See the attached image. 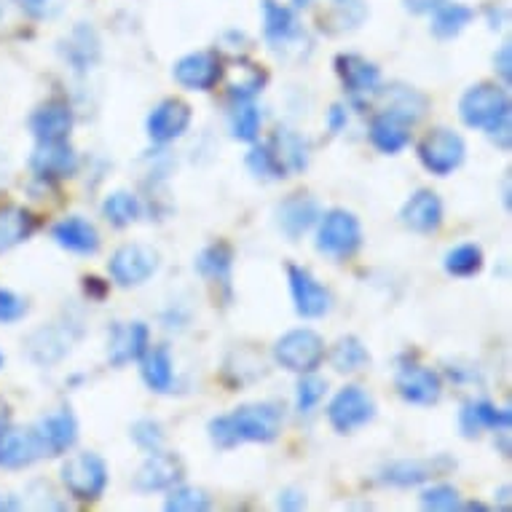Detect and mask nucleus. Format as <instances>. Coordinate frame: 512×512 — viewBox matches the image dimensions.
<instances>
[{"label":"nucleus","instance_id":"c85d7f7f","mask_svg":"<svg viewBox=\"0 0 512 512\" xmlns=\"http://www.w3.org/2000/svg\"><path fill=\"white\" fill-rule=\"evenodd\" d=\"M437 472V462H424V459H403V462H392L389 467L381 470V480L389 486L411 488L429 480Z\"/></svg>","mask_w":512,"mask_h":512},{"label":"nucleus","instance_id":"f03ea898","mask_svg":"<svg viewBox=\"0 0 512 512\" xmlns=\"http://www.w3.org/2000/svg\"><path fill=\"white\" fill-rule=\"evenodd\" d=\"M62 486L78 502H97L108 486V464L97 454H76L62 464Z\"/></svg>","mask_w":512,"mask_h":512},{"label":"nucleus","instance_id":"864d4df0","mask_svg":"<svg viewBox=\"0 0 512 512\" xmlns=\"http://www.w3.org/2000/svg\"><path fill=\"white\" fill-rule=\"evenodd\" d=\"M440 3H445V0H405V9L413 11V14H429V11H435Z\"/></svg>","mask_w":512,"mask_h":512},{"label":"nucleus","instance_id":"a878e982","mask_svg":"<svg viewBox=\"0 0 512 512\" xmlns=\"http://www.w3.org/2000/svg\"><path fill=\"white\" fill-rule=\"evenodd\" d=\"M51 236H54V242L59 247H65L68 252H76V255H94V252L100 250L97 228L89 220L78 218V215L59 220L57 226L51 228Z\"/></svg>","mask_w":512,"mask_h":512},{"label":"nucleus","instance_id":"7c9ffc66","mask_svg":"<svg viewBox=\"0 0 512 512\" xmlns=\"http://www.w3.org/2000/svg\"><path fill=\"white\" fill-rule=\"evenodd\" d=\"M65 57H68V62L78 70V73H84V70L92 68L94 62H97V57H100V41H97L94 30H89V27H76L73 35H70Z\"/></svg>","mask_w":512,"mask_h":512},{"label":"nucleus","instance_id":"393cba45","mask_svg":"<svg viewBox=\"0 0 512 512\" xmlns=\"http://www.w3.org/2000/svg\"><path fill=\"white\" fill-rule=\"evenodd\" d=\"M512 413L510 408H496L488 400H472L464 403L459 413V427L464 437H478L483 429H510Z\"/></svg>","mask_w":512,"mask_h":512},{"label":"nucleus","instance_id":"c756f323","mask_svg":"<svg viewBox=\"0 0 512 512\" xmlns=\"http://www.w3.org/2000/svg\"><path fill=\"white\" fill-rule=\"evenodd\" d=\"M35 218L22 207H14V210L3 212L0 215V252L11 250V247H17L25 239H30L35 231Z\"/></svg>","mask_w":512,"mask_h":512},{"label":"nucleus","instance_id":"7ed1b4c3","mask_svg":"<svg viewBox=\"0 0 512 512\" xmlns=\"http://www.w3.org/2000/svg\"><path fill=\"white\" fill-rule=\"evenodd\" d=\"M274 360L290 373H314L325 360V341L309 328L290 330L274 344Z\"/></svg>","mask_w":512,"mask_h":512},{"label":"nucleus","instance_id":"e433bc0d","mask_svg":"<svg viewBox=\"0 0 512 512\" xmlns=\"http://www.w3.org/2000/svg\"><path fill=\"white\" fill-rule=\"evenodd\" d=\"M102 215L108 218L110 226L124 228L140 218V202H137V196L129 194V191H116V194H110L108 199L102 202Z\"/></svg>","mask_w":512,"mask_h":512},{"label":"nucleus","instance_id":"c9c22d12","mask_svg":"<svg viewBox=\"0 0 512 512\" xmlns=\"http://www.w3.org/2000/svg\"><path fill=\"white\" fill-rule=\"evenodd\" d=\"M443 266L451 277H475L483 269V250H480L478 244H459L454 250L445 252Z\"/></svg>","mask_w":512,"mask_h":512},{"label":"nucleus","instance_id":"4be33fe9","mask_svg":"<svg viewBox=\"0 0 512 512\" xmlns=\"http://www.w3.org/2000/svg\"><path fill=\"white\" fill-rule=\"evenodd\" d=\"M76 124L73 108L65 100H51L30 116V132L38 143L43 140H68L70 129Z\"/></svg>","mask_w":512,"mask_h":512},{"label":"nucleus","instance_id":"39448f33","mask_svg":"<svg viewBox=\"0 0 512 512\" xmlns=\"http://www.w3.org/2000/svg\"><path fill=\"white\" fill-rule=\"evenodd\" d=\"M362 244V228L360 220L354 218L349 210H330L322 223H319L317 234V250L344 261L349 255L360 250Z\"/></svg>","mask_w":512,"mask_h":512},{"label":"nucleus","instance_id":"3c124183","mask_svg":"<svg viewBox=\"0 0 512 512\" xmlns=\"http://www.w3.org/2000/svg\"><path fill=\"white\" fill-rule=\"evenodd\" d=\"M488 137L494 140L499 151H510V118H504L494 129H488Z\"/></svg>","mask_w":512,"mask_h":512},{"label":"nucleus","instance_id":"9b49d317","mask_svg":"<svg viewBox=\"0 0 512 512\" xmlns=\"http://www.w3.org/2000/svg\"><path fill=\"white\" fill-rule=\"evenodd\" d=\"M43 454V445L38 440V432L33 429L6 427L0 429V467L3 470H22L38 462Z\"/></svg>","mask_w":512,"mask_h":512},{"label":"nucleus","instance_id":"79ce46f5","mask_svg":"<svg viewBox=\"0 0 512 512\" xmlns=\"http://www.w3.org/2000/svg\"><path fill=\"white\" fill-rule=\"evenodd\" d=\"M325 392H328L325 378L314 376V373H303L301 384H298V395H295V408L301 413H311L322 403Z\"/></svg>","mask_w":512,"mask_h":512},{"label":"nucleus","instance_id":"20e7f679","mask_svg":"<svg viewBox=\"0 0 512 512\" xmlns=\"http://www.w3.org/2000/svg\"><path fill=\"white\" fill-rule=\"evenodd\" d=\"M231 429L239 443H271L282 432V408L274 403H250L228 413Z\"/></svg>","mask_w":512,"mask_h":512},{"label":"nucleus","instance_id":"a211bd4d","mask_svg":"<svg viewBox=\"0 0 512 512\" xmlns=\"http://www.w3.org/2000/svg\"><path fill=\"white\" fill-rule=\"evenodd\" d=\"M183 478V462L175 454H164V451H153L145 464L137 470L135 488L143 494H153V491H164L172 488L177 480Z\"/></svg>","mask_w":512,"mask_h":512},{"label":"nucleus","instance_id":"bb28decb","mask_svg":"<svg viewBox=\"0 0 512 512\" xmlns=\"http://www.w3.org/2000/svg\"><path fill=\"white\" fill-rule=\"evenodd\" d=\"M269 148L277 156L279 167L285 169V175H301L303 169L309 167V143L287 126H279L274 132Z\"/></svg>","mask_w":512,"mask_h":512},{"label":"nucleus","instance_id":"13d9d810","mask_svg":"<svg viewBox=\"0 0 512 512\" xmlns=\"http://www.w3.org/2000/svg\"><path fill=\"white\" fill-rule=\"evenodd\" d=\"M9 424V405L0 400V429Z\"/></svg>","mask_w":512,"mask_h":512},{"label":"nucleus","instance_id":"4c0bfd02","mask_svg":"<svg viewBox=\"0 0 512 512\" xmlns=\"http://www.w3.org/2000/svg\"><path fill=\"white\" fill-rule=\"evenodd\" d=\"M231 135L242 143H255L261 135V110L252 102H239L231 116Z\"/></svg>","mask_w":512,"mask_h":512},{"label":"nucleus","instance_id":"0eeeda50","mask_svg":"<svg viewBox=\"0 0 512 512\" xmlns=\"http://www.w3.org/2000/svg\"><path fill=\"white\" fill-rule=\"evenodd\" d=\"M464 156H467V145L456 132L451 129H432L424 140L419 143V159L421 164L432 172V175H451L454 169L462 167Z\"/></svg>","mask_w":512,"mask_h":512},{"label":"nucleus","instance_id":"49530a36","mask_svg":"<svg viewBox=\"0 0 512 512\" xmlns=\"http://www.w3.org/2000/svg\"><path fill=\"white\" fill-rule=\"evenodd\" d=\"M65 3L68 0H19L22 11L33 19H54L57 14H62Z\"/></svg>","mask_w":512,"mask_h":512},{"label":"nucleus","instance_id":"2f4dec72","mask_svg":"<svg viewBox=\"0 0 512 512\" xmlns=\"http://www.w3.org/2000/svg\"><path fill=\"white\" fill-rule=\"evenodd\" d=\"M231 263H234V250H231L226 242H215L199 252V258H196V271H199L204 279L226 282L228 274H231Z\"/></svg>","mask_w":512,"mask_h":512},{"label":"nucleus","instance_id":"6e6d98bb","mask_svg":"<svg viewBox=\"0 0 512 512\" xmlns=\"http://www.w3.org/2000/svg\"><path fill=\"white\" fill-rule=\"evenodd\" d=\"M84 287H86V293H94L97 298L105 295V285H100V279L97 277H84Z\"/></svg>","mask_w":512,"mask_h":512},{"label":"nucleus","instance_id":"cd10ccee","mask_svg":"<svg viewBox=\"0 0 512 512\" xmlns=\"http://www.w3.org/2000/svg\"><path fill=\"white\" fill-rule=\"evenodd\" d=\"M143 362V381L148 384L151 392H159V395H167L175 387V368H172V354H169L167 346H148V352L140 357Z\"/></svg>","mask_w":512,"mask_h":512},{"label":"nucleus","instance_id":"4d7b16f0","mask_svg":"<svg viewBox=\"0 0 512 512\" xmlns=\"http://www.w3.org/2000/svg\"><path fill=\"white\" fill-rule=\"evenodd\" d=\"M22 502H19L17 496L11 494H0V510H19Z\"/></svg>","mask_w":512,"mask_h":512},{"label":"nucleus","instance_id":"f704fd0d","mask_svg":"<svg viewBox=\"0 0 512 512\" xmlns=\"http://www.w3.org/2000/svg\"><path fill=\"white\" fill-rule=\"evenodd\" d=\"M370 362L368 349L362 346L360 338L346 336L341 338L336 346H333V352H330V365L338 370V373H357Z\"/></svg>","mask_w":512,"mask_h":512},{"label":"nucleus","instance_id":"9d476101","mask_svg":"<svg viewBox=\"0 0 512 512\" xmlns=\"http://www.w3.org/2000/svg\"><path fill=\"white\" fill-rule=\"evenodd\" d=\"M30 169L38 180H65L78 169V156L68 140H43L30 156Z\"/></svg>","mask_w":512,"mask_h":512},{"label":"nucleus","instance_id":"f3484780","mask_svg":"<svg viewBox=\"0 0 512 512\" xmlns=\"http://www.w3.org/2000/svg\"><path fill=\"white\" fill-rule=\"evenodd\" d=\"M151 346V330L145 322H124L116 325L108 341V360L113 368H124L137 362Z\"/></svg>","mask_w":512,"mask_h":512},{"label":"nucleus","instance_id":"bf43d9fd","mask_svg":"<svg viewBox=\"0 0 512 512\" xmlns=\"http://www.w3.org/2000/svg\"><path fill=\"white\" fill-rule=\"evenodd\" d=\"M504 207H507V210H510V175L504 177Z\"/></svg>","mask_w":512,"mask_h":512},{"label":"nucleus","instance_id":"f8f14e48","mask_svg":"<svg viewBox=\"0 0 512 512\" xmlns=\"http://www.w3.org/2000/svg\"><path fill=\"white\" fill-rule=\"evenodd\" d=\"M172 76H175V81L183 89L210 92L212 86L223 78V65H220L218 54H212V51H196V54L177 59Z\"/></svg>","mask_w":512,"mask_h":512},{"label":"nucleus","instance_id":"72a5a7b5","mask_svg":"<svg viewBox=\"0 0 512 512\" xmlns=\"http://www.w3.org/2000/svg\"><path fill=\"white\" fill-rule=\"evenodd\" d=\"M387 110L405 118L408 124H416L427 113V97L411 86H392L387 92Z\"/></svg>","mask_w":512,"mask_h":512},{"label":"nucleus","instance_id":"423d86ee","mask_svg":"<svg viewBox=\"0 0 512 512\" xmlns=\"http://www.w3.org/2000/svg\"><path fill=\"white\" fill-rule=\"evenodd\" d=\"M108 271L121 287L145 285L159 271V252L148 244H124L113 252Z\"/></svg>","mask_w":512,"mask_h":512},{"label":"nucleus","instance_id":"8fccbe9b","mask_svg":"<svg viewBox=\"0 0 512 512\" xmlns=\"http://www.w3.org/2000/svg\"><path fill=\"white\" fill-rule=\"evenodd\" d=\"M510 57H512L510 43H504L502 49L496 51V57H494V70H496V73H499V76H502V81L507 86H510V81H512V62H510Z\"/></svg>","mask_w":512,"mask_h":512},{"label":"nucleus","instance_id":"412c9836","mask_svg":"<svg viewBox=\"0 0 512 512\" xmlns=\"http://www.w3.org/2000/svg\"><path fill=\"white\" fill-rule=\"evenodd\" d=\"M35 432H38V440H41L43 445V454L59 456L76 445L78 421L68 408H62V411L49 413L46 419H41V424L35 427Z\"/></svg>","mask_w":512,"mask_h":512},{"label":"nucleus","instance_id":"603ef678","mask_svg":"<svg viewBox=\"0 0 512 512\" xmlns=\"http://www.w3.org/2000/svg\"><path fill=\"white\" fill-rule=\"evenodd\" d=\"M346 121H349V116H346V108H341V105H333L328 113V126L330 132H341V129H346Z\"/></svg>","mask_w":512,"mask_h":512},{"label":"nucleus","instance_id":"1a4fd4ad","mask_svg":"<svg viewBox=\"0 0 512 512\" xmlns=\"http://www.w3.org/2000/svg\"><path fill=\"white\" fill-rule=\"evenodd\" d=\"M336 73L341 78V84H344L346 94L357 105H362L373 94L381 92V70L365 57H360V54H338Z\"/></svg>","mask_w":512,"mask_h":512},{"label":"nucleus","instance_id":"052dcab7","mask_svg":"<svg viewBox=\"0 0 512 512\" xmlns=\"http://www.w3.org/2000/svg\"><path fill=\"white\" fill-rule=\"evenodd\" d=\"M293 3H295V6H309L311 0H293Z\"/></svg>","mask_w":512,"mask_h":512},{"label":"nucleus","instance_id":"58836bf2","mask_svg":"<svg viewBox=\"0 0 512 512\" xmlns=\"http://www.w3.org/2000/svg\"><path fill=\"white\" fill-rule=\"evenodd\" d=\"M236 73H239V78L228 84V97L234 102H250L266 84V73L255 65H239Z\"/></svg>","mask_w":512,"mask_h":512},{"label":"nucleus","instance_id":"473e14b6","mask_svg":"<svg viewBox=\"0 0 512 512\" xmlns=\"http://www.w3.org/2000/svg\"><path fill=\"white\" fill-rule=\"evenodd\" d=\"M472 9L462 6V3H440L432 17V33L437 38H456L464 27L472 22Z\"/></svg>","mask_w":512,"mask_h":512},{"label":"nucleus","instance_id":"09e8293b","mask_svg":"<svg viewBox=\"0 0 512 512\" xmlns=\"http://www.w3.org/2000/svg\"><path fill=\"white\" fill-rule=\"evenodd\" d=\"M277 507L279 510H303L306 507V494L298 491V488H285V491H279V499H277Z\"/></svg>","mask_w":512,"mask_h":512},{"label":"nucleus","instance_id":"2eb2a0df","mask_svg":"<svg viewBox=\"0 0 512 512\" xmlns=\"http://www.w3.org/2000/svg\"><path fill=\"white\" fill-rule=\"evenodd\" d=\"M188 126H191V105L169 97V100L159 102L151 110L145 129H148V137H151L153 143L164 145L177 140V137H183Z\"/></svg>","mask_w":512,"mask_h":512},{"label":"nucleus","instance_id":"4468645a","mask_svg":"<svg viewBox=\"0 0 512 512\" xmlns=\"http://www.w3.org/2000/svg\"><path fill=\"white\" fill-rule=\"evenodd\" d=\"M287 277H290V293H293L295 311L306 319L325 317L330 309V293L328 287L319 285L317 279L311 277L309 269H301V266H290L287 269Z\"/></svg>","mask_w":512,"mask_h":512},{"label":"nucleus","instance_id":"dca6fc26","mask_svg":"<svg viewBox=\"0 0 512 512\" xmlns=\"http://www.w3.org/2000/svg\"><path fill=\"white\" fill-rule=\"evenodd\" d=\"M263 35L274 51L295 49L298 43L306 41L293 11L277 0H263Z\"/></svg>","mask_w":512,"mask_h":512},{"label":"nucleus","instance_id":"c03bdc74","mask_svg":"<svg viewBox=\"0 0 512 512\" xmlns=\"http://www.w3.org/2000/svg\"><path fill=\"white\" fill-rule=\"evenodd\" d=\"M132 440H135L143 451L153 454V451H161L164 445V427H161L156 419H140L132 424Z\"/></svg>","mask_w":512,"mask_h":512},{"label":"nucleus","instance_id":"aec40b11","mask_svg":"<svg viewBox=\"0 0 512 512\" xmlns=\"http://www.w3.org/2000/svg\"><path fill=\"white\" fill-rule=\"evenodd\" d=\"M400 220L405 228H411L416 234H432L443 223V202L435 191L421 188L403 204L400 210Z\"/></svg>","mask_w":512,"mask_h":512},{"label":"nucleus","instance_id":"de8ad7c7","mask_svg":"<svg viewBox=\"0 0 512 512\" xmlns=\"http://www.w3.org/2000/svg\"><path fill=\"white\" fill-rule=\"evenodd\" d=\"M27 303L19 295L9 293V290H0V322H17L25 317Z\"/></svg>","mask_w":512,"mask_h":512},{"label":"nucleus","instance_id":"5fc2aeb1","mask_svg":"<svg viewBox=\"0 0 512 512\" xmlns=\"http://www.w3.org/2000/svg\"><path fill=\"white\" fill-rule=\"evenodd\" d=\"M510 494H512V488L510 486H502L499 491H496V499H499V504H496V510H502V512H510Z\"/></svg>","mask_w":512,"mask_h":512},{"label":"nucleus","instance_id":"a19ab883","mask_svg":"<svg viewBox=\"0 0 512 512\" xmlns=\"http://www.w3.org/2000/svg\"><path fill=\"white\" fill-rule=\"evenodd\" d=\"M247 169H250L255 177H261V180H282V177H287L285 169L279 167L277 156L271 153L269 143L255 145V148L247 153Z\"/></svg>","mask_w":512,"mask_h":512},{"label":"nucleus","instance_id":"6ab92c4d","mask_svg":"<svg viewBox=\"0 0 512 512\" xmlns=\"http://www.w3.org/2000/svg\"><path fill=\"white\" fill-rule=\"evenodd\" d=\"M73 346V336H70L68 328H59V325H46V328L33 330L25 341V352L27 357L35 362V365H54L59 362L65 354L70 352Z\"/></svg>","mask_w":512,"mask_h":512},{"label":"nucleus","instance_id":"37998d69","mask_svg":"<svg viewBox=\"0 0 512 512\" xmlns=\"http://www.w3.org/2000/svg\"><path fill=\"white\" fill-rule=\"evenodd\" d=\"M421 507L435 512L462 510V499L454 486H432L421 494Z\"/></svg>","mask_w":512,"mask_h":512},{"label":"nucleus","instance_id":"f257e3e1","mask_svg":"<svg viewBox=\"0 0 512 512\" xmlns=\"http://www.w3.org/2000/svg\"><path fill=\"white\" fill-rule=\"evenodd\" d=\"M459 116L472 129H494L499 121L510 118V94L496 84H478L467 89L459 102Z\"/></svg>","mask_w":512,"mask_h":512},{"label":"nucleus","instance_id":"ddd939ff","mask_svg":"<svg viewBox=\"0 0 512 512\" xmlns=\"http://www.w3.org/2000/svg\"><path fill=\"white\" fill-rule=\"evenodd\" d=\"M395 384L400 397L411 405H435L443 395V378L432 368L413 365V362L397 370Z\"/></svg>","mask_w":512,"mask_h":512},{"label":"nucleus","instance_id":"ea45409f","mask_svg":"<svg viewBox=\"0 0 512 512\" xmlns=\"http://www.w3.org/2000/svg\"><path fill=\"white\" fill-rule=\"evenodd\" d=\"M210 507L212 502L210 496H207V491L191 486L175 488V491L167 496V502H164V510L167 512H204L210 510Z\"/></svg>","mask_w":512,"mask_h":512},{"label":"nucleus","instance_id":"b1692460","mask_svg":"<svg viewBox=\"0 0 512 512\" xmlns=\"http://www.w3.org/2000/svg\"><path fill=\"white\" fill-rule=\"evenodd\" d=\"M319 220V204L306 194L287 196L285 202L277 207V223L287 239H301L314 223Z\"/></svg>","mask_w":512,"mask_h":512},{"label":"nucleus","instance_id":"6e6552de","mask_svg":"<svg viewBox=\"0 0 512 512\" xmlns=\"http://www.w3.org/2000/svg\"><path fill=\"white\" fill-rule=\"evenodd\" d=\"M376 416V403L362 387H344L328 405V419L336 432L349 435L370 424Z\"/></svg>","mask_w":512,"mask_h":512},{"label":"nucleus","instance_id":"a18cd8bd","mask_svg":"<svg viewBox=\"0 0 512 512\" xmlns=\"http://www.w3.org/2000/svg\"><path fill=\"white\" fill-rule=\"evenodd\" d=\"M368 17V9L362 0H333V19L341 30H354Z\"/></svg>","mask_w":512,"mask_h":512},{"label":"nucleus","instance_id":"680f3d73","mask_svg":"<svg viewBox=\"0 0 512 512\" xmlns=\"http://www.w3.org/2000/svg\"><path fill=\"white\" fill-rule=\"evenodd\" d=\"M0 368H3V354H0Z\"/></svg>","mask_w":512,"mask_h":512},{"label":"nucleus","instance_id":"5701e85b","mask_svg":"<svg viewBox=\"0 0 512 512\" xmlns=\"http://www.w3.org/2000/svg\"><path fill=\"white\" fill-rule=\"evenodd\" d=\"M411 126L405 118H400L392 110H381L378 116H373L370 121V143L373 148L381 153H387V156H395L405 148V145L411 143Z\"/></svg>","mask_w":512,"mask_h":512}]
</instances>
